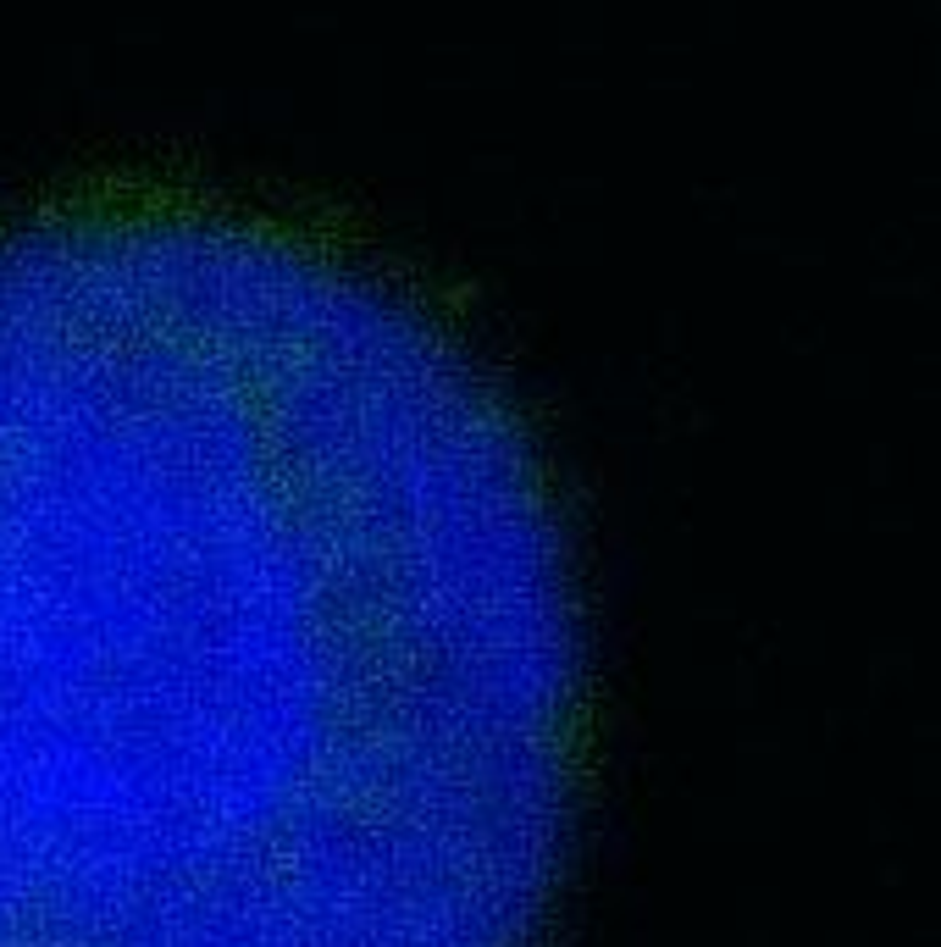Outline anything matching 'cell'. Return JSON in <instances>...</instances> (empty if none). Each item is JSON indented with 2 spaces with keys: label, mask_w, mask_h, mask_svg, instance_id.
Masks as SVG:
<instances>
[{
  "label": "cell",
  "mask_w": 941,
  "mask_h": 947,
  "mask_svg": "<svg viewBox=\"0 0 941 947\" xmlns=\"http://www.w3.org/2000/svg\"><path fill=\"white\" fill-rule=\"evenodd\" d=\"M576 743L532 432L205 194L0 211V947H526Z\"/></svg>",
  "instance_id": "obj_1"
}]
</instances>
